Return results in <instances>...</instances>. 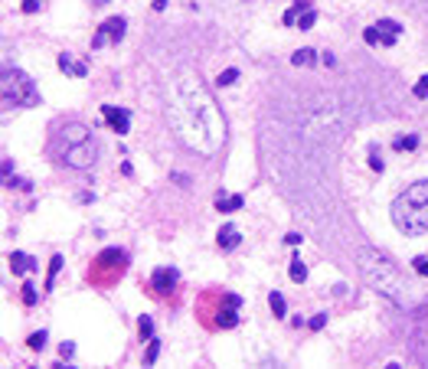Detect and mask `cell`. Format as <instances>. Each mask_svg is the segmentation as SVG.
I'll list each match as a JSON object with an SVG mask.
<instances>
[{"mask_svg":"<svg viewBox=\"0 0 428 369\" xmlns=\"http://www.w3.org/2000/svg\"><path fill=\"white\" fill-rule=\"evenodd\" d=\"M167 121L183 147L203 157H212L226 144V121H222L209 88L193 72H180L173 79L170 95H167Z\"/></svg>","mask_w":428,"mask_h":369,"instance_id":"6da1fadb","label":"cell"},{"mask_svg":"<svg viewBox=\"0 0 428 369\" xmlns=\"http://www.w3.org/2000/svg\"><path fill=\"white\" fill-rule=\"evenodd\" d=\"M356 265H360L363 281H366L369 287H376L379 294H386L392 304H399V307H405V310H415L418 304H422V294L415 291V284L408 281V278L396 268V262L386 258L382 251L360 248L356 251Z\"/></svg>","mask_w":428,"mask_h":369,"instance_id":"7a4b0ae2","label":"cell"},{"mask_svg":"<svg viewBox=\"0 0 428 369\" xmlns=\"http://www.w3.org/2000/svg\"><path fill=\"white\" fill-rule=\"evenodd\" d=\"M392 222L405 236H425L428 232V180H418L402 190L392 203Z\"/></svg>","mask_w":428,"mask_h":369,"instance_id":"3957f363","label":"cell"},{"mask_svg":"<svg viewBox=\"0 0 428 369\" xmlns=\"http://www.w3.org/2000/svg\"><path fill=\"white\" fill-rule=\"evenodd\" d=\"M4 105L16 108H33L40 105V92L33 85V79L20 69H4Z\"/></svg>","mask_w":428,"mask_h":369,"instance_id":"277c9868","label":"cell"},{"mask_svg":"<svg viewBox=\"0 0 428 369\" xmlns=\"http://www.w3.org/2000/svg\"><path fill=\"white\" fill-rule=\"evenodd\" d=\"M62 160H66L69 167H75V170H88L98 160V144H95V138H85V141H79V144H66V147H62Z\"/></svg>","mask_w":428,"mask_h":369,"instance_id":"5b68a950","label":"cell"},{"mask_svg":"<svg viewBox=\"0 0 428 369\" xmlns=\"http://www.w3.org/2000/svg\"><path fill=\"white\" fill-rule=\"evenodd\" d=\"M399 33H402V23H396V20H376L373 26L363 30V40H366L369 46H396Z\"/></svg>","mask_w":428,"mask_h":369,"instance_id":"8992f818","label":"cell"},{"mask_svg":"<svg viewBox=\"0 0 428 369\" xmlns=\"http://www.w3.org/2000/svg\"><path fill=\"white\" fill-rule=\"evenodd\" d=\"M124 26H128V20H124V16H111V20H105L102 30L95 33V43H92V46L98 49V46H105V43H121V40H124Z\"/></svg>","mask_w":428,"mask_h":369,"instance_id":"52a82bcc","label":"cell"},{"mask_svg":"<svg viewBox=\"0 0 428 369\" xmlns=\"http://www.w3.org/2000/svg\"><path fill=\"white\" fill-rule=\"evenodd\" d=\"M102 114H105V121L111 124V131H114V134H128V128H131V114L124 111V108L105 105V108H102Z\"/></svg>","mask_w":428,"mask_h":369,"instance_id":"ba28073f","label":"cell"},{"mask_svg":"<svg viewBox=\"0 0 428 369\" xmlns=\"http://www.w3.org/2000/svg\"><path fill=\"white\" fill-rule=\"evenodd\" d=\"M154 287H157V294H170L177 287V271L173 268H157L154 271Z\"/></svg>","mask_w":428,"mask_h":369,"instance_id":"9c48e42d","label":"cell"},{"mask_svg":"<svg viewBox=\"0 0 428 369\" xmlns=\"http://www.w3.org/2000/svg\"><path fill=\"white\" fill-rule=\"evenodd\" d=\"M216 242H219V248L232 251L239 242H242V236H239V229H236V226H222V229H219V236H216Z\"/></svg>","mask_w":428,"mask_h":369,"instance_id":"30bf717a","label":"cell"},{"mask_svg":"<svg viewBox=\"0 0 428 369\" xmlns=\"http://www.w3.org/2000/svg\"><path fill=\"white\" fill-rule=\"evenodd\" d=\"M85 138H92L85 124H66V128H62V147H66V144H79Z\"/></svg>","mask_w":428,"mask_h":369,"instance_id":"8fae6325","label":"cell"},{"mask_svg":"<svg viewBox=\"0 0 428 369\" xmlns=\"http://www.w3.org/2000/svg\"><path fill=\"white\" fill-rule=\"evenodd\" d=\"M7 262H10V271H13V275H26L33 265H36L30 255H26V251H10V258H7Z\"/></svg>","mask_w":428,"mask_h":369,"instance_id":"7c38bea8","label":"cell"},{"mask_svg":"<svg viewBox=\"0 0 428 369\" xmlns=\"http://www.w3.org/2000/svg\"><path fill=\"white\" fill-rule=\"evenodd\" d=\"M242 206H245V200H242V196H239V193H232V196H216V209L219 212H236V209H242Z\"/></svg>","mask_w":428,"mask_h":369,"instance_id":"4fadbf2b","label":"cell"},{"mask_svg":"<svg viewBox=\"0 0 428 369\" xmlns=\"http://www.w3.org/2000/svg\"><path fill=\"white\" fill-rule=\"evenodd\" d=\"M59 69H62V72H72V75H75V79H82V75H85V72H88V69L82 66V62H72V59H69V56H66V52H62V56H59Z\"/></svg>","mask_w":428,"mask_h":369,"instance_id":"5bb4252c","label":"cell"},{"mask_svg":"<svg viewBox=\"0 0 428 369\" xmlns=\"http://www.w3.org/2000/svg\"><path fill=\"white\" fill-rule=\"evenodd\" d=\"M288 275H291V281H294V284L307 281V265H304V262H298V258H294V262L288 265Z\"/></svg>","mask_w":428,"mask_h":369,"instance_id":"9a60e30c","label":"cell"},{"mask_svg":"<svg viewBox=\"0 0 428 369\" xmlns=\"http://www.w3.org/2000/svg\"><path fill=\"white\" fill-rule=\"evenodd\" d=\"M216 323L222 330H232L236 323H239V314H236V307H229V310H219V317H216Z\"/></svg>","mask_w":428,"mask_h":369,"instance_id":"2e32d148","label":"cell"},{"mask_svg":"<svg viewBox=\"0 0 428 369\" xmlns=\"http://www.w3.org/2000/svg\"><path fill=\"white\" fill-rule=\"evenodd\" d=\"M291 62H294V66H314V62H317V52H314V49H298V52L291 56Z\"/></svg>","mask_w":428,"mask_h":369,"instance_id":"e0dca14e","label":"cell"},{"mask_svg":"<svg viewBox=\"0 0 428 369\" xmlns=\"http://www.w3.org/2000/svg\"><path fill=\"white\" fill-rule=\"evenodd\" d=\"M392 147H396V150H415V147H418V138H415V134L396 138V141H392Z\"/></svg>","mask_w":428,"mask_h":369,"instance_id":"ac0fdd59","label":"cell"},{"mask_svg":"<svg viewBox=\"0 0 428 369\" xmlns=\"http://www.w3.org/2000/svg\"><path fill=\"white\" fill-rule=\"evenodd\" d=\"M268 304H271V314H275V317H284V310H288V307H284V298H281L278 291L268 294Z\"/></svg>","mask_w":428,"mask_h":369,"instance_id":"d6986e66","label":"cell"},{"mask_svg":"<svg viewBox=\"0 0 428 369\" xmlns=\"http://www.w3.org/2000/svg\"><path fill=\"white\" fill-rule=\"evenodd\" d=\"M157 356H160V340H157V337H150V346H147L144 363H147V366H154V363H157Z\"/></svg>","mask_w":428,"mask_h":369,"instance_id":"ffe728a7","label":"cell"},{"mask_svg":"<svg viewBox=\"0 0 428 369\" xmlns=\"http://www.w3.org/2000/svg\"><path fill=\"white\" fill-rule=\"evenodd\" d=\"M138 334L144 337V340H150V337H154V323H150V317H147V314L138 320Z\"/></svg>","mask_w":428,"mask_h":369,"instance_id":"44dd1931","label":"cell"},{"mask_svg":"<svg viewBox=\"0 0 428 369\" xmlns=\"http://www.w3.org/2000/svg\"><path fill=\"white\" fill-rule=\"evenodd\" d=\"M314 23H317V13L314 10H304V13L298 16V30H310Z\"/></svg>","mask_w":428,"mask_h":369,"instance_id":"7402d4cb","label":"cell"},{"mask_svg":"<svg viewBox=\"0 0 428 369\" xmlns=\"http://www.w3.org/2000/svg\"><path fill=\"white\" fill-rule=\"evenodd\" d=\"M26 343H30V349H43V346H46V330H40V334H33L30 340H26Z\"/></svg>","mask_w":428,"mask_h":369,"instance_id":"603a6c76","label":"cell"},{"mask_svg":"<svg viewBox=\"0 0 428 369\" xmlns=\"http://www.w3.org/2000/svg\"><path fill=\"white\" fill-rule=\"evenodd\" d=\"M236 79H239V72H236V69H226V72H219L216 82H219V85H232Z\"/></svg>","mask_w":428,"mask_h":369,"instance_id":"cb8c5ba5","label":"cell"},{"mask_svg":"<svg viewBox=\"0 0 428 369\" xmlns=\"http://www.w3.org/2000/svg\"><path fill=\"white\" fill-rule=\"evenodd\" d=\"M121 258H124V255L114 248V251H102V258H98V262H102V265H111V262H121Z\"/></svg>","mask_w":428,"mask_h":369,"instance_id":"d4e9b609","label":"cell"},{"mask_svg":"<svg viewBox=\"0 0 428 369\" xmlns=\"http://www.w3.org/2000/svg\"><path fill=\"white\" fill-rule=\"evenodd\" d=\"M59 268H62V255H56V258L49 262V278H46V284H52V278L59 275Z\"/></svg>","mask_w":428,"mask_h":369,"instance_id":"484cf974","label":"cell"},{"mask_svg":"<svg viewBox=\"0 0 428 369\" xmlns=\"http://www.w3.org/2000/svg\"><path fill=\"white\" fill-rule=\"evenodd\" d=\"M412 268H415L418 275H425V278H428V255H418L415 262H412Z\"/></svg>","mask_w":428,"mask_h":369,"instance_id":"4316f807","label":"cell"},{"mask_svg":"<svg viewBox=\"0 0 428 369\" xmlns=\"http://www.w3.org/2000/svg\"><path fill=\"white\" fill-rule=\"evenodd\" d=\"M415 98H428V75H422L415 82Z\"/></svg>","mask_w":428,"mask_h":369,"instance_id":"83f0119b","label":"cell"},{"mask_svg":"<svg viewBox=\"0 0 428 369\" xmlns=\"http://www.w3.org/2000/svg\"><path fill=\"white\" fill-rule=\"evenodd\" d=\"M23 301H26V304L36 301V287H33V284H23Z\"/></svg>","mask_w":428,"mask_h":369,"instance_id":"f1b7e54d","label":"cell"},{"mask_svg":"<svg viewBox=\"0 0 428 369\" xmlns=\"http://www.w3.org/2000/svg\"><path fill=\"white\" fill-rule=\"evenodd\" d=\"M298 13H301V10H298V7H291V10H288V13H284V26H291L294 20H298Z\"/></svg>","mask_w":428,"mask_h":369,"instance_id":"f546056e","label":"cell"},{"mask_svg":"<svg viewBox=\"0 0 428 369\" xmlns=\"http://www.w3.org/2000/svg\"><path fill=\"white\" fill-rule=\"evenodd\" d=\"M324 323H327V314H317V317L310 320V330H320V327H324Z\"/></svg>","mask_w":428,"mask_h":369,"instance_id":"4dcf8cb0","label":"cell"},{"mask_svg":"<svg viewBox=\"0 0 428 369\" xmlns=\"http://www.w3.org/2000/svg\"><path fill=\"white\" fill-rule=\"evenodd\" d=\"M40 10V0H23V13H33Z\"/></svg>","mask_w":428,"mask_h":369,"instance_id":"1f68e13d","label":"cell"},{"mask_svg":"<svg viewBox=\"0 0 428 369\" xmlns=\"http://www.w3.org/2000/svg\"><path fill=\"white\" fill-rule=\"evenodd\" d=\"M301 239H304V236H298V232H288V236H284L288 245H301Z\"/></svg>","mask_w":428,"mask_h":369,"instance_id":"d6a6232c","label":"cell"},{"mask_svg":"<svg viewBox=\"0 0 428 369\" xmlns=\"http://www.w3.org/2000/svg\"><path fill=\"white\" fill-rule=\"evenodd\" d=\"M72 353H75V346H72V343H66V346H62V349H59V356H66V359H69V356H72Z\"/></svg>","mask_w":428,"mask_h":369,"instance_id":"836d02e7","label":"cell"},{"mask_svg":"<svg viewBox=\"0 0 428 369\" xmlns=\"http://www.w3.org/2000/svg\"><path fill=\"white\" fill-rule=\"evenodd\" d=\"M239 304H242V301H239L236 294H229V298H226V307H239Z\"/></svg>","mask_w":428,"mask_h":369,"instance_id":"e575fe53","label":"cell"},{"mask_svg":"<svg viewBox=\"0 0 428 369\" xmlns=\"http://www.w3.org/2000/svg\"><path fill=\"white\" fill-rule=\"evenodd\" d=\"M369 167H373V170H382V160H379L376 154H373V157H369Z\"/></svg>","mask_w":428,"mask_h":369,"instance_id":"d590c367","label":"cell"},{"mask_svg":"<svg viewBox=\"0 0 428 369\" xmlns=\"http://www.w3.org/2000/svg\"><path fill=\"white\" fill-rule=\"evenodd\" d=\"M167 7V0H154V10H164Z\"/></svg>","mask_w":428,"mask_h":369,"instance_id":"8d00e7d4","label":"cell"},{"mask_svg":"<svg viewBox=\"0 0 428 369\" xmlns=\"http://www.w3.org/2000/svg\"><path fill=\"white\" fill-rule=\"evenodd\" d=\"M95 4H108V0H95Z\"/></svg>","mask_w":428,"mask_h":369,"instance_id":"74e56055","label":"cell"}]
</instances>
